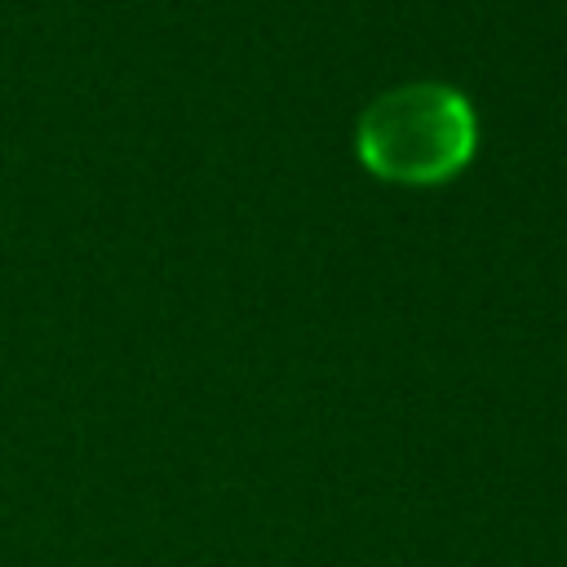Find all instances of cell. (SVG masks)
I'll return each instance as SVG.
<instances>
[{
	"mask_svg": "<svg viewBox=\"0 0 567 567\" xmlns=\"http://www.w3.org/2000/svg\"><path fill=\"white\" fill-rule=\"evenodd\" d=\"M478 146V120L452 84H399L381 93L354 128L359 164L394 186H443Z\"/></svg>",
	"mask_w": 567,
	"mask_h": 567,
	"instance_id": "cell-1",
	"label": "cell"
}]
</instances>
